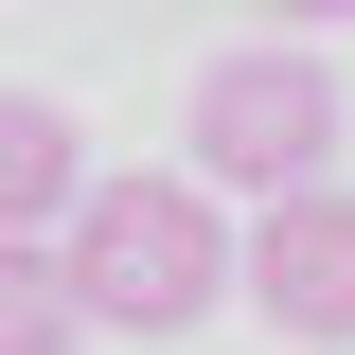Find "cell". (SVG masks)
<instances>
[{
  "label": "cell",
  "mask_w": 355,
  "mask_h": 355,
  "mask_svg": "<svg viewBox=\"0 0 355 355\" xmlns=\"http://www.w3.org/2000/svg\"><path fill=\"white\" fill-rule=\"evenodd\" d=\"M266 18H284V36H320V18H355V0H266Z\"/></svg>",
  "instance_id": "6"
},
{
  "label": "cell",
  "mask_w": 355,
  "mask_h": 355,
  "mask_svg": "<svg viewBox=\"0 0 355 355\" xmlns=\"http://www.w3.org/2000/svg\"><path fill=\"white\" fill-rule=\"evenodd\" d=\"M89 196H107V178H89V125L53 89H18V107H0V214H18V249H71Z\"/></svg>",
  "instance_id": "4"
},
{
  "label": "cell",
  "mask_w": 355,
  "mask_h": 355,
  "mask_svg": "<svg viewBox=\"0 0 355 355\" xmlns=\"http://www.w3.org/2000/svg\"><path fill=\"white\" fill-rule=\"evenodd\" d=\"M71 284H89V320L178 338V320H214L231 284H249V249H231L214 178H107V196L71 214Z\"/></svg>",
  "instance_id": "1"
},
{
  "label": "cell",
  "mask_w": 355,
  "mask_h": 355,
  "mask_svg": "<svg viewBox=\"0 0 355 355\" xmlns=\"http://www.w3.org/2000/svg\"><path fill=\"white\" fill-rule=\"evenodd\" d=\"M178 142H196V178H231V196H320V160H338V71H320L302 36H231L214 71H196V107H178Z\"/></svg>",
  "instance_id": "2"
},
{
  "label": "cell",
  "mask_w": 355,
  "mask_h": 355,
  "mask_svg": "<svg viewBox=\"0 0 355 355\" xmlns=\"http://www.w3.org/2000/svg\"><path fill=\"white\" fill-rule=\"evenodd\" d=\"M71 338H89L71 249H0V355H71Z\"/></svg>",
  "instance_id": "5"
},
{
  "label": "cell",
  "mask_w": 355,
  "mask_h": 355,
  "mask_svg": "<svg viewBox=\"0 0 355 355\" xmlns=\"http://www.w3.org/2000/svg\"><path fill=\"white\" fill-rule=\"evenodd\" d=\"M249 302H266V338H302V355L355 338V196L338 178L284 196V214H249Z\"/></svg>",
  "instance_id": "3"
}]
</instances>
